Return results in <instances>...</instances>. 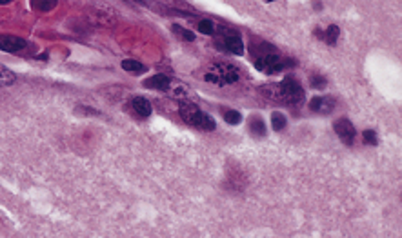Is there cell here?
<instances>
[{"label": "cell", "instance_id": "1", "mask_svg": "<svg viewBox=\"0 0 402 238\" xmlns=\"http://www.w3.org/2000/svg\"><path fill=\"white\" fill-rule=\"evenodd\" d=\"M178 114H180L182 120H184L186 124L193 126V128H196V129H202V131H213L216 126L213 116L204 113L198 106L190 102V100L178 102Z\"/></svg>", "mask_w": 402, "mask_h": 238}, {"label": "cell", "instance_id": "2", "mask_svg": "<svg viewBox=\"0 0 402 238\" xmlns=\"http://www.w3.org/2000/svg\"><path fill=\"white\" fill-rule=\"evenodd\" d=\"M292 64H293L292 60L284 58V56H280L278 53H275V51L264 53V55L258 56V58L255 60V68H256V70L264 71V73H268V74L280 73L282 70L290 68Z\"/></svg>", "mask_w": 402, "mask_h": 238}, {"label": "cell", "instance_id": "3", "mask_svg": "<svg viewBox=\"0 0 402 238\" xmlns=\"http://www.w3.org/2000/svg\"><path fill=\"white\" fill-rule=\"evenodd\" d=\"M220 33V40L216 42V48L233 53V55H244V40H242L240 33L230 28H216Z\"/></svg>", "mask_w": 402, "mask_h": 238}, {"label": "cell", "instance_id": "4", "mask_svg": "<svg viewBox=\"0 0 402 238\" xmlns=\"http://www.w3.org/2000/svg\"><path fill=\"white\" fill-rule=\"evenodd\" d=\"M88 18L95 26L102 28H113L116 24V11L106 4H91L88 8Z\"/></svg>", "mask_w": 402, "mask_h": 238}, {"label": "cell", "instance_id": "5", "mask_svg": "<svg viewBox=\"0 0 402 238\" xmlns=\"http://www.w3.org/2000/svg\"><path fill=\"white\" fill-rule=\"evenodd\" d=\"M282 91V104H290V106H300L304 102V88L298 80L286 76L284 80L278 82Z\"/></svg>", "mask_w": 402, "mask_h": 238}, {"label": "cell", "instance_id": "6", "mask_svg": "<svg viewBox=\"0 0 402 238\" xmlns=\"http://www.w3.org/2000/svg\"><path fill=\"white\" fill-rule=\"evenodd\" d=\"M333 129H335V133H337V136L340 138V142L344 146H352L353 142H355V134H357V131H355V126L350 122V118L340 116L338 120H335Z\"/></svg>", "mask_w": 402, "mask_h": 238}, {"label": "cell", "instance_id": "7", "mask_svg": "<svg viewBox=\"0 0 402 238\" xmlns=\"http://www.w3.org/2000/svg\"><path fill=\"white\" fill-rule=\"evenodd\" d=\"M335 106H337V100L333 96H313L312 102H310V110L313 113L328 114L335 110Z\"/></svg>", "mask_w": 402, "mask_h": 238}, {"label": "cell", "instance_id": "8", "mask_svg": "<svg viewBox=\"0 0 402 238\" xmlns=\"http://www.w3.org/2000/svg\"><path fill=\"white\" fill-rule=\"evenodd\" d=\"M26 42L24 38L15 35H0V50L8 51V53H18V51L26 50Z\"/></svg>", "mask_w": 402, "mask_h": 238}, {"label": "cell", "instance_id": "9", "mask_svg": "<svg viewBox=\"0 0 402 238\" xmlns=\"http://www.w3.org/2000/svg\"><path fill=\"white\" fill-rule=\"evenodd\" d=\"M142 86L144 88H148V90H156V91H168L171 88V78L168 76V74H153V76H150V78H146L144 82H142Z\"/></svg>", "mask_w": 402, "mask_h": 238}, {"label": "cell", "instance_id": "10", "mask_svg": "<svg viewBox=\"0 0 402 238\" xmlns=\"http://www.w3.org/2000/svg\"><path fill=\"white\" fill-rule=\"evenodd\" d=\"M204 80L210 82V84H215L218 88H224L226 82H224V74H222L220 64H212L208 68V71L204 73Z\"/></svg>", "mask_w": 402, "mask_h": 238}, {"label": "cell", "instance_id": "11", "mask_svg": "<svg viewBox=\"0 0 402 238\" xmlns=\"http://www.w3.org/2000/svg\"><path fill=\"white\" fill-rule=\"evenodd\" d=\"M131 106H133L135 113L138 114V116H142V118H148L151 114V111H153L151 102L148 98H144V96H135V98L131 100Z\"/></svg>", "mask_w": 402, "mask_h": 238}, {"label": "cell", "instance_id": "12", "mask_svg": "<svg viewBox=\"0 0 402 238\" xmlns=\"http://www.w3.org/2000/svg\"><path fill=\"white\" fill-rule=\"evenodd\" d=\"M220 70H222V74H224V82H226V86L235 84V82L240 80V70H238L236 66L228 64V62H220Z\"/></svg>", "mask_w": 402, "mask_h": 238}, {"label": "cell", "instance_id": "13", "mask_svg": "<svg viewBox=\"0 0 402 238\" xmlns=\"http://www.w3.org/2000/svg\"><path fill=\"white\" fill-rule=\"evenodd\" d=\"M260 91L268 100H272V102H280L282 104V91H280V84H278V82H276V84H264L260 88Z\"/></svg>", "mask_w": 402, "mask_h": 238}, {"label": "cell", "instance_id": "14", "mask_svg": "<svg viewBox=\"0 0 402 238\" xmlns=\"http://www.w3.org/2000/svg\"><path fill=\"white\" fill-rule=\"evenodd\" d=\"M58 0H31V8L40 13H48V11L55 10V6Z\"/></svg>", "mask_w": 402, "mask_h": 238}, {"label": "cell", "instance_id": "15", "mask_svg": "<svg viewBox=\"0 0 402 238\" xmlns=\"http://www.w3.org/2000/svg\"><path fill=\"white\" fill-rule=\"evenodd\" d=\"M122 70L133 74H140L146 71V66L136 62V60H122Z\"/></svg>", "mask_w": 402, "mask_h": 238}, {"label": "cell", "instance_id": "16", "mask_svg": "<svg viewBox=\"0 0 402 238\" xmlns=\"http://www.w3.org/2000/svg\"><path fill=\"white\" fill-rule=\"evenodd\" d=\"M15 84V73L0 64V88H8V86Z\"/></svg>", "mask_w": 402, "mask_h": 238}, {"label": "cell", "instance_id": "17", "mask_svg": "<svg viewBox=\"0 0 402 238\" xmlns=\"http://www.w3.org/2000/svg\"><path fill=\"white\" fill-rule=\"evenodd\" d=\"M250 131L255 136H266V124H264V120L258 118V116H253L252 122H250Z\"/></svg>", "mask_w": 402, "mask_h": 238}, {"label": "cell", "instance_id": "18", "mask_svg": "<svg viewBox=\"0 0 402 238\" xmlns=\"http://www.w3.org/2000/svg\"><path fill=\"white\" fill-rule=\"evenodd\" d=\"M171 31L175 33L176 36L180 40H186V42H193L195 40V33L193 31H190V30H186V28H182V26H176V24H173L171 26Z\"/></svg>", "mask_w": 402, "mask_h": 238}, {"label": "cell", "instance_id": "19", "mask_svg": "<svg viewBox=\"0 0 402 238\" xmlns=\"http://www.w3.org/2000/svg\"><path fill=\"white\" fill-rule=\"evenodd\" d=\"M338 35H340V28L335 24H332L324 33V40L328 42V46H335V42L338 40Z\"/></svg>", "mask_w": 402, "mask_h": 238}, {"label": "cell", "instance_id": "20", "mask_svg": "<svg viewBox=\"0 0 402 238\" xmlns=\"http://www.w3.org/2000/svg\"><path fill=\"white\" fill-rule=\"evenodd\" d=\"M286 124H288V120H286V116L282 113H273L272 114V126H273V129L275 131H282V129L286 128Z\"/></svg>", "mask_w": 402, "mask_h": 238}, {"label": "cell", "instance_id": "21", "mask_svg": "<svg viewBox=\"0 0 402 238\" xmlns=\"http://www.w3.org/2000/svg\"><path fill=\"white\" fill-rule=\"evenodd\" d=\"M196 28H198V31H200L202 35H215V31H216L215 24H213L212 20H200Z\"/></svg>", "mask_w": 402, "mask_h": 238}, {"label": "cell", "instance_id": "22", "mask_svg": "<svg viewBox=\"0 0 402 238\" xmlns=\"http://www.w3.org/2000/svg\"><path fill=\"white\" fill-rule=\"evenodd\" d=\"M310 86H312L313 90H324L328 86V80L322 74H312L310 76Z\"/></svg>", "mask_w": 402, "mask_h": 238}, {"label": "cell", "instance_id": "23", "mask_svg": "<svg viewBox=\"0 0 402 238\" xmlns=\"http://www.w3.org/2000/svg\"><path fill=\"white\" fill-rule=\"evenodd\" d=\"M224 120H226V124H230V126H238L242 122V114L238 113V111L230 110L224 113Z\"/></svg>", "mask_w": 402, "mask_h": 238}, {"label": "cell", "instance_id": "24", "mask_svg": "<svg viewBox=\"0 0 402 238\" xmlns=\"http://www.w3.org/2000/svg\"><path fill=\"white\" fill-rule=\"evenodd\" d=\"M362 138H364V142L370 146H377L378 144V138H377V133L373 131V129H366L364 131V134H362Z\"/></svg>", "mask_w": 402, "mask_h": 238}, {"label": "cell", "instance_id": "25", "mask_svg": "<svg viewBox=\"0 0 402 238\" xmlns=\"http://www.w3.org/2000/svg\"><path fill=\"white\" fill-rule=\"evenodd\" d=\"M315 36L317 38H324V33L320 31V28H315Z\"/></svg>", "mask_w": 402, "mask_h": 238}, {"label": "cell", "instance_id": "26", "mask_svg": "<svg viewBox=\"0 0 402 238\" xmlns=\"http://www.w3.org/2000/svg\"><path fill=\"white\" fill-rule=\"evenodd\" d=\"M313 8H315V10H322V4L318 0H313Z\"/></svg>", "mask_w": 402, "mask_h": 238}, {"label": "cell", "instance_id": "27", "mask_svg": "<svg viewBox=\"0 0 402 238\" xmlns=\"http://www.w3.org/2000/svg\"><path fill=\"white\" fill-rule=\"evenodd\" d=\"M10 2H11V0H0V4H2V6H6V4H10Z\"/></svg>", "mask_w": 402, "mask_h": 238}, {"label": "cell", "instance_id": "28", "mask_svg": "<svg viewBox=\"0 0 402 238\" xmlns=\"http://www.w3.org/2000/svg\"><path fill=\"white\" fill-rule=\"evenodd\" d=\"M264 2H266V4H272V2H276V0H264Z\"/></svg>", "mask_w": 402, "mask_h": 238}]
</instances>
